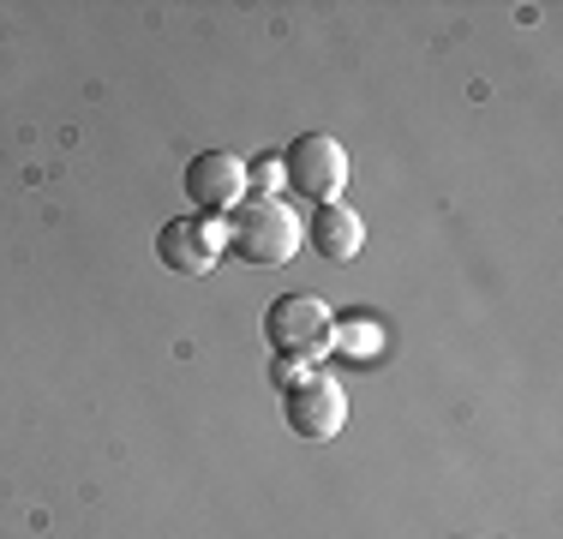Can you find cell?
I'll return each mask as SVG.
<instances>
[{
  "label": "cell",
  "mask_w": 563,
  "mask_h": 539,
  "mask_svg": "<svg viewBox=\"0 0 563 539\" xmlns=\"http://www.w3.org/2000/svg\"><path fill=\"white\" fill-rule=\"evenodd\" d=\"M264 336H271L276 360H318L324 354V342L336 336V318H330V306L318 300V294H282L271 300V312H264Z\"/></svg>",
  "instance_id": "obj_3"
},
{
  "label": "cell",
  "mask_w": 563,
  "mask_h": 539,
  "mask_svg": "<svg viewBox=\"0 0 563 539\" xmlns=\"http://www.w3.org/2000/svg\"><path fill=\"white\" fill-rule=\"evenodd\" d=\"M276 162H282V180H288L300 198H312V205H342L347 151L330 139V132H300L288 151H276Z\"/></svg>",
  "instance_id": "obj_2"
},
{
  "label": "cell",
  "mask_w": 563,
  "mask_h": 539,
  "mask_svg": "<svg viewBox=\"0 0 563 539\" xmlns=\"http://www.w3.org/2000/svg\"><path fill=\"white\" fill-rule=\"evenodd\" d=\"M252 180H258L264 193H276V186H282V162L271 156V162H258V168H246V186H252Z\"/></svg>",
  "instance_id": "obj_9"
},
{
  "label": "cell",
  "mask_w": 563,
  "mask_h": 539,
  "mask_svg": "<svg viewBox=\"0 0 563 539\" xmlns=\"http://www.w3.org/2000/svg\"><path fill=\"white\" fill-rule=\"evenodd\" d=\"M222 246L240 252V258L258 264V270L288 264L294 252H300V216L288 210V198H282V193H246L234 210H228Z\"/></svg>",
  "instance_id": "obj_1"
},
{
  "label": "cell",
  "mask_w": 563,
  "mask_h": 539,
  "mask_svg": "<svg viewBox=\"0 0 563 539\" xmlns=\"http://www.w3.org/2000/svg\"><path fill=\"white\" fill-rule=\"evenodd\" d=\"M282 414H288V431H300L306 443H330L347 426V389L336 384V377H312V372H306L300 384H288Z\"/></svg>",
  "instance_id": "obj_4"
},
{
  "label": "cell",
  "mask_w": 563,
  "mask_h": 539,
  "mask_svg": "<svg viewBox=\"0 0 563 539\" xmlns=\"http://www.w3.org/2000/svg\"><path fill=\"white\" fill-rule=\"evenodd\" d=\"M222 228L205 222V216H174L156 234V258H163L174 276H210L222 264Z\"/></svg>",
  "instance_id": "obj_6"
},
{
  "label": "cell",
  "mask_w": 563,
  "mask_h": 539,
  "mask_svg": "<svg viewBox=\"0 0 563 539\" xmlns=\"http://www.w3.org/2000/svg\"><path fill=\"white\" fill-rule=\"evenodd\" d=\"M246 198V162L228 156V151H205L192 156V168H186V205L192 216H205V222H217Z\"/></svg>",
  "instance_id": "obj_5"
},
{
  "label": "cell",
  "mask_w": 563,
  "mask_h": 539,
  "mask_svg": "<svg viewBox=\"0 0 563 539\" xmlns=\"http://www.w3.org/2000/svg\"><path fill=\"white\" fill-rule=\"evenodd\" d=\"M312 246L324 252V258L347 264V258H360V246H366V222H360L347 205H318V216H312Z\"/></svg>",
  "instance_id": "obj_7"
},
{
  "label": "cell",
  "mask_w": 563,
  "mask_h": 539,
  "mask_svg": "<svg viewBox=\"0 0 563 539\" xmlns=\"http://www.w3.org/2000/svg\"><path fill=\"white\" fill-rule=\"evenodd\" d=\"M347 354H354V360L378 354V330H366V323H347Z\"/></svg>",
  "instance_id": "obj_8"
}]
</instances>
